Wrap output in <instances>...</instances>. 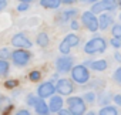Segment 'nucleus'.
<instances>
[{"instance_id":"nucleus-32","label":"nucleus","mask_w":121,"mask_h":115,"mask_svg":"<svg viewBox=\"0 0 121 115\" xmlns=\"http://www.w3.org/2000/svg\"><path fill=\"white\" fill-rule=\"evenodd\" d=\"M58 115H73V114H71L69 109H63V108H61V109L58 111Z\"/></svg>"},{"instance_id":"nucleus-20","label":"nucleus","mask_w":121,"mask_h":115,"mask_svg":"<svg viewBox=\"0 0 121 115\" xmlns=\"http://www.w3.org/2000/svg\"><path fill=\"white\" fill-rule=\"evenodd\" d=\"M112 36H114L115 40L121 41V24H115L112 27Z\"/></svg>"},{"instance_id":"nucleus-41","label":"nucleus","mask_w":121,"mask_h":115,"mask_svg":"<svg viewBox=\"0 0 121 115\" xmlns=\"http://www.w3.org/2000/svg\"><path fill=\"white\" fill-rule=\"evenodd\" d=\"M0 2H7V0H0Z\"/></svg>"},{"instance_id":"nucleus-23","label":"nucleus","mask_w":121,"mask_h":115,"mask_svg":"<svg viewBox=\"0 0 121 115\" xmlns=\"http://www.w3.org/2000/svg\"><path fill=\"white\" fill-rule=\"evenodd\" d=\"M112 78L118 82V84H121V67L120 68H117L115 71H114V74H112Z\"/></svg>"},{"instance_id":"nucleus-38","label":"nucleus","mask_w":121,"mask_h":115,"mask_svg":"<svg viewBox=\"0 0 121 115\" xmlns=\"http://www.w3.org/2000/svg\"><path fill=\"white\" fill-rule=\"evenodd\" d=\"M19 2H22V3H27V4H29V2H31V0H19Z\"/></svg>"},{"instance_id":"nucleus-35","label":"nucleus","mask_w":121,"mask_h":115,"mask_svg":"<svg viewBox=\"0 0 121 115\" xmlns=\"http://www.w3.org/2000/svg\"><path fill=\"white\" fill-rule=\"evenodd\" d=\"M6 6H7V2H0V12H2Z\"/></svg>"},{"instance_id":"nucleus-37","label":"nucleus","mask_w":121,"mask_h":115,"mask_svg":"<svg viewBox=\"0 0 121 115\" xmlns=\"http://www.w3.org/2000/svg\"><path fill=\"white\" fill-rule=\"evenodd\" d=\"M74 2H76V0H61V3H66V4H71Z\"/></svg>"},{"instance_id":"nucleus-31","label":"nucleus","mask_w":121,"mask_h":115,"mask_svg":"<svg viewBox=\"0 0 121 115\" xmlns=\"http://www.w3.org/2000/svg\"><path fill=\"white\" fill-rule=\"evenodd\" d=\"M114 102H115L117 105H120V107H121V94L114 95Z\"/></svg>"},{"instance_id":"nucleus-28","label":"nucleus","mask_w":121,"mask_h":115,"mask_svg":"<svg viewBox=\"0 0 121 115\" xmlns=\"http://www.w3.org/2000/svg\"><path fill=\"white\" fill-rule=\"evenodd\" d=\"M111 45H112L114 48H120V47H121V41H118V40L112 38V40H111Z\"/></svg>"},{"instance_id":"nucleus-1","label":"nucleus","mask_w":121,"mask_h":115,"mask_svg":"<svg viewBox=\"0 0 121 115\" xmlns=\"http://www.w3.org/2000/svg\"><path fill=\"white\" fill-rule=\"evenodd\" d=\"M71 77L78 84H86L90 80V71L86 66H76L71 68Z\"/></svg>"},{"instance_id":"nucleus-19","label":"nucleus","mask_w":121,"mask_h":115,"mask_svg":"<svg viewBox=\"0 0 121 115\" xmlns=\"http://www.w3.org/2000/svg\"><path fill=\"white\" fill-rule=\"evenodd\" d=\"M9 73V63L6 60H0V77H3Z\"/></svg>"},{"instance_id":"nucleus-7","label":"nucleus","mask_w":121,"mask_h":115,"mask_svg":"<svg viewBox=\"0 0 121 115\" xmlns=\"http://www.w3.org/2000/svg\"><path fill=\"white\" fill-rule=\"evenodd\" d=\"M12 44H13L14 47H17V48H20V50H26V48H30V47H31V41H30L24 34H22V33L13 36Z\"/></svg>"},{"instance_id":"nucleus-10","label":"nucleus","mask_w":121,"mask_h":115,"mask_svg":"<svg viewBox=\"0 0 121 115\" xmlns=\"http://www.w3.org/2000/svg\"><path fill=\"white\" fill-rule=\"evenodd\" d=\"M56 67L60 73H67L73 68V58L71 57H60L56 61Z\"/></svg>"},{"instance_id":"nucleus-17","label":"nucleus","mask_w":121,"mask_h":115,"mask_svg":"<svg viewBox=\"0 0 121 115\" xmlns=\"http://www.w3.org/2000/svg\"><path fill=\"white\" fill-rule=\"evenodd\" d=\"M37 44L40 47H47L48 45V36L46 33H40L37 36Z\"/></svg>"},{"instance_id":"nucleus-29","label":"nucleus","mask_w":121,"mask_h":115,"mask_svg":"<svg viewBox=\"0 0 121 115\" xmlns=\"http://www.w3.org/2000/svg\"><path fill=\"white\" fill-rule=\"evenodd\" d=\"M36 101H37L36 97H33V95H29V97H27V102H29V105H34Z\"/></svg>"},{"instance_id":"nucleus-11","label":"nucleus","mask_w":121,"mask_h":115,"mask_svg":"<svg viewBox=\"0 0 121 115\" xmlns=\"http://www.w3.org/2000/svg\"><path fill=\"white\" fill-rule=\"evenodd\" d=\"M61 108H63V98L58 97V95H53L50 99V104H48V111L58 112Z\"/></svg>"},{"instance_id":"nucleus-15","label":"nucleus","mask_w":121,"mask_h":115,"mask_svg":"<svg viewBox=\"0 0 121 115\" xmlns=\"http://www.w3.org/2000/svg\"><path fill=\"white\" fill-rule=\"evenodd\" d=\"M40 4L46 9H57L61 4V0H40Z\"/></svg>"},{"instance_id":"nucleus-27","label":"nucleus","mask_w":121,"mask_h":115,"mask_svg":"<svg viewBox=\"0 0 121 115\" xmlns=\"http://www.w3.org/2000/svg\"><path fill=\"white\" fill-rule=\"evenodd\" d=\"M84 99H86V101H88V102H93V101L95 99L94 92H87V94H86V97H84Z\"/></svg>"},{"instance_id":"nucleus-8","label":"nucleus","mask_w":121,"mask_h":115,"mask_svg":"<svg viewBox=\"0 0 121 115\" xmlns=\"http://www.w3.org/2000/svg\"><path fill=\"white\" fill-rule=\"evenodd\" d=\"M56 92V87L53 82L47 81V82H43L40 84V87L37 88V94L39 97L43 99V98H48V97H53V94Z\"/></svg>"},{"instance_id":"nucleus-14","label":"nucleus","mask_w":121,"mask_h":115,"mask_svg":"<svg viewBox=\"0 0 121 115\" xmlns=\"http://www.w3.org/2000/svg\"><path fill=\"white\" fill-rule=\"evenodd\" d=\"M63 43L67 44V45L71 48V47H76V45L80 43V38H78V36H76V34H69V36H66V38L63 40Z\"/></svg>"},{"instance_id":"nucleus-43","label":"nucleus","mask_w":121,"mask_h":115,"mask_svg":"<svg viewBox=\"0 0 121 115\" xmlns=\"http://www.w3.org/2000/svg\"><path fill=\"white\" fill-rule=\"evenodd\" d=\"M81 2H86V0H81Z\"/></svg>"},{"instance_id":"nucleus-18","label":"nucleus","mask_w":121,"mask_h":115,"mask_svg":"<svg viewBox=\"0 0 121 115\" xmlns=\"http://www.w3.org/2000/svg\"><path fill=\"white\" fill-rule=\"evenodd\" d=\"M100 115H118V112L114 107H104L100 109Z\"/></svg>"},{"instance_id":"nucleus-44","label":"nucleus","mask_w":121,"mask_h":115,"mask_svg":"<svg viewBox=\"0 0 121 115\" xmlns=\"http://www.w3.org/2000/svg\"><path fill=\"white\" fill-rule=\"evenodd\" d=\"M120 19H121V14H120Z\"/></svg>"},{"instance_id":"nucleus-2","label":"nucleus","mask_w":121,"mask_h":115,"mask_svg":"<svg viewBox=\"0 0 121 115\" xmlns=\"http://www.w3.org/2000/svg\"><path fill=\"white\" fill-rule=\"evenodd\" d=\"M69 107H70V112L73 115H84L86 114V102L83 98L80 97H70L67 101Z\"/></svg>"},{"instance_id":"nucleus-12","label":"nucleus","mask_w":121,"mask_h":115,"mask_svg":"<svg viewBox=\"0 0 121 115\" xmlns=\"http://www.w3.org/2000/svg\"><path fill=\"white\" fill-rule=\"evenodd\" d=\"M34 108H36V112L39 115H48V105L41 99V98H37L36 104H34Z\"/></svg>"},{"instance_id":"nucleus-13","label":"nucleus","mask_w":121,"mask_h":115,"mask_svg":"<svg viewBox=\"0 0 121 115\" xmlns=\"http://www.w3.org/2000/svg\"><path fill=\"white\" fill-rule=\"evenodd\" d=\"M111 23H112V17H111V16H108V14H103V16L98 19V29L105 30Z\"/></svg>"},{"instance_id":"nucleus-5","label":"nucleus","mask_w":121,"mask_h":115,"mask_svg":"<svg viewBox=\"0 0 121 115\" xmlns=\"http://www.w3.org/2000/svg\"><path fill=\"white\" fill-rule=\"evenodd\" d=\"M115 6H117L115 0H100L95 4H93L91 13L95 14V13H103V12H107V10H114Z\"/></svg>"},{"instance_id":"nucleus-25","label":"nucleus","mask_w":121,"mask_h":115,"mask_svg":"<svg viewBox=\"0 0 121 115\" xmlns=\"http://www.w3.org/2000/svg\"><path fill=\"white\" fill-rule=\"evenodd\" d=\"M17 84H19V82H17L16 80H7V81L4 82V87H6V88H14Z\"/></svg>"},{"instance_id":"nucleus-42","label":"nucleus","mask_w":121,"mask_h":115,"mask_svg":"<svg viewBox=\"0 0 121 115\" xmlns=\"http://www.w3.org/2000/svg\"><path fill=\"white\" fill-rule=\"evenodd\" d=\"M90 2H97V0H90Z\"/></svg>"},{"instance_id":"nucleus-4","label":"nucleus","mask_w":121,"mask_h":115,"mask_svg":"<svg viewBox=\"0 0 121 115\" xmlns=\"http://www.w3.org/2000/svg\"><path fill=\"white\" fill-rule=\"evenodd\" d=\"M30 53L27 51V50H20V48H17V50H14L13 53H12V58H13V63L16 64V66H26L29 61H30Z\"/></svg>"},{"instance_id":"nucleus-39","label":"nucleus","mask_w":121,"mask_h":115,"mask_svg":"<svg viewBox=\"0 0 121 115\" xmlns=\"http://www.w3.org/2000/svg\"><path fill=\"white\" fill-rule=\"evenodd\" d=\"M115 2H118V6L121 7V0H115Z\"/></svg>"},{"instance_id":"nucleus-34","label":"nucleus","mask_w":121,"mask_h":115,"mask_svg":"<svg viewBox=\"0 0 121 115\" xmlns=\"http://www.w3.org/2000/svg\"><path fill=\"white\" fill-rule=\"evenodd\" d=\"M71 29L73 30H77L78 29V23L77 21H71Z\"/></svg>"},{"instance_id":"nucleus-36","label":"nucleus","mask_w":121,"mask_h":115,"mask_svg":"<svg viewBox=\"0 0 121 115\" xmlns=\"http://www.w3.org/2000/svg\"><path fill=\"white\" fill-rule=\"evenodd\" d=\"M114 57H115V60H117L118 63H121V54H120V53H115V55H114Z\"/></svg>"},{"instance_id":"nucleus-24","label":"nucleus","mask_w":121,"mask_h":115,"mask_svg":"<svg viewBox=\"0 0 121 115\" xmlns=\"http://www.w3.org/2000/svg\"><path fill=\"white\" fill-rule=\"evenodd\" d=\"M9 55H10V51H9V48H2V50H0V60H4V58H7Z\"/></svg>"},{"instance_id":"nucleus-26","label":"nucleus","mask_w":121,"mask_h":115,"mask_svg":"<svg viewBox=\"0 0 121 115\" xmlns=\"http://www.w3.org/2000/svg\"><path fill=\"white\" fill-rule=\"evenodd\" d=\"M76 10H67V12H64V14H63V19H70V17H73V16H76Z\"/></svg>"},{"instance_id":"nucleus-6","label":"nucleus","mask_w":121,"mask_h":115,"mask_svg":"<svg viewBox=\"0 0 121 115\" xmlns=\"http://www.w3.org/2000/svg\"><path fill=\"white\" fill-rule=\"evenodd\" d=\"M81 20L90 31H97L98 30V19L91 12H84L83 16H81Z\"/></svg>"},{"instance_id":"nucleus-40","label":"nucleus","mask_w":121,"mask_h":115,"mask_svg":"<svg viewBox=\"0 0 121 115\" xmlns=\"http://www.w3.org/2000/svg\"><path fill=\"white\" fill-rule=\"evenodd\" d=\"M87 115H95V114H94V112H88Z\"/></svg>"},{"instance_id":"nucleus-16","label":"nucleus","mask_w":121,"mask_h":115,"mask_svg":"<svg viewBox=\"0 0 121 115\" xmlns=\"http://www.w3.org/2000/svg\"><path fill=\"white\" fill-rule=\"evenodd\" d=\"M90 67H91V70H95V71H104L108 67V64L105 60H98V61L90 63Z\"/></svg>"},{"instance_id":"nucleus-33","label":"nucleus","mask_w":121,"mask_h":115,"mask_svg":"<svg viewBox=\"0 0 121 115\" xmlns=\"http://www.w3.org/2000/svg\"><path fill=\"white\" fill-rule=\"evenodd\" d=\"M16 115H31L27 109H20V111H17L16 112Z\"/></svg>"},{"instance_id":"nucleus-21","label":"nucleus","mask_w":121,"mask_h":115,"mask_svg":"<svg viewBox=\"0 0 121 115\" xmlns=\"http://www.w3.org/2000/svg\"><path fill=\"white\" fill-rule=\"evenodd\" d=\"M9 105H10L9 98H6V97H2V95H0V109L4 111V109H6V107H9Z\"/></svg>"},{"instance_id":"nucleus-9","label":"nucleus","mask_w":121,"mask_h":115,"mask_svg":"<svg viewBox=\"0 0 121 115\" xmlns=\"http://www.w3.org/2000/svg\"><path fill=\"white\" fill-rule=\"evenodd\" d=\"M56 90H57L58 94H61V95H70L73 92L74 87H73L71 81H69L66 78H61V80H58V82L56 85Z\"/></svg>"},{"instance_id":"nucleus-30","label":"nucleus","mask_w":121,"mask_h":115,"mask_svg":"<svg viewBox=\"0 0 121 115\" xmlns=\"http://www.w3.org/2000/svg\"><path fill=\"white\" fill-rule=\"evenodd\" d=\"M27 9H29V4H27V3H22V4H19V7H17L19 12H24V10H27Z\"/></svg>"},{"instance_id":"nucleus-22","label":"nucleus","mask_w":121,"mask_h":115,"mask_svg":"<svg viewBox=\"0 0 121 115\" xmlns=\"http://www.w3.org/2000/svg\"><path fill=\"white\" fill-rule=\"evenodd\" d=\"M40 77H41V74H40V71H37V70H34V71H31V73L29 74L30 81H39Z\"/></svg>"},{"instance_id":"nucleus-3","label":"nucleus","mask_w":121,"mask_h":115,"mask_svg":"<svg viewBox=\"0 0 121 115\" xmlns=\"http://www.w3.org/2000/svg\"><path fill=\"white\" fill-rule=\"evenodd\" d=\"M105 50V40L101 38V37H94L91 38L86 47H84V51L87 54H95V53H101Z\"/></svg>"}]
</instances>
